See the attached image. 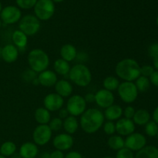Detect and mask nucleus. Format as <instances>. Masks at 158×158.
<instances>
[{
	"label": "nucleus",
	"mask_w": 158,
	"mask_h": 158,
	"mask_svg": "<svg viewBox=\"0 0 158 158\" xmlns=\"http://www.w3.org/2000/svg\"><path fill=\"white\" fill-rule=\"evenodd\" d=\"M65 155L63 151L55 150L50 153V158H64Z\"/></svg>",
	"instance_id": "37998d69"
},
{
	"label": "nucleus",
	"mask_w": 158,
	"mask_h": 158,
	"mask_svg": "<svg viewBox=\"0 0 158 158\" xmlns=\"http://www.w3.org/2000/svg\"><path fill=\"white\" fill-rule=\"evenodd\" d=\"M2 20L0 19V29L2 28Z\"/></svg>",
	"instance_id": "6e6d98bb"
},
{
	"label": "nucleus",
	"mask_w": 158,
	"mask_h": 158,
	"mask_svg": "<svg viewBox=\"0 0 158 158\" xmlns=\"http://www.w3.org/2000/svg\"><path fill=\"white\" fill-rule=\"evenodd\" d=\"M115 73L123 81L134 82L140 76V66L134 59L126 58L117 63Z\"/></svg>",
	"instance_id": "f03ea898"
},
{
	"label": "nucleus",
	"mask_w": 158,
	"mask_h": 158,
	"mask_svg": "<svg viewBox=\"0 0 158 158\" xmlns=\"http://www.w3.org/2000/svg\"><path fill=\"white\" fill-rule=\"evenodd\" d=\"M1 52H2V48H0V58H1Z\"/></svg>",
	"instance_id": "052dcab7"
},
{
	"label": "nucleus",
	"mask_w": 158,
	"mask_h": 158,
	"mask_svg": "<svg viewBox=\"0 0 158 158\" xmlns=\"http://www.w3.org/2000/svg\"><path fill=\"white\" fill-rule=\"evenodd\" d=\"M105 117L103 113L97 108H89L80 116V126L85 133L95 134L103 127Z\"/></svg>",
	"instance_id": "f257e3e1"
},
{
	"label": "nucleus",
	"mask_w": 158,
	"mask_h": 158,
	"mask_svg": "<svg viewBox=\"0 0 158 158\" xmlns=\"http://www.w3.org/2000/svg\"><path fill=\"white\" fill-rule=\"evenodd\" d=\"M19 51L13 44H7L2 48L1 58L7 63H15L19 58Z\"/></svg>",
	"instance_id": "f3484780"
},
{
	"label": "nucleus",
	"mask_w": 158,
	"mask_h": 158,
	"mask_svg": "<svg viewBox=\"0 0 158 158\" xmlns=\"http://www.w3.org/2000/svg\"><path fill=\"white\" fill-rule=\"evenodd\" d=\"M19 154L22 158H35L39 154V148L33 142H26L21 145Z\"/></svg>",
	"instance_id": "a211bd4d"
},
{
	"label": "nucleus",
	"mask_w": 158,
	"mask_h": 158,
	"mask_svg": "<svg viewBox=\"0 0 158 158\" xmlns=\"http://www.w3.org/2000/svg\"><path fill=\"white\" fill-rule=\"evenodd\" d=\"M145 146H147L146 137L140 133L134 132L125 139V148L133 152H137Z\"/></svg>",
	"instance_id": "9b49d317"
},
{
	"label": "nucleus",
	"mask_w": 158,
	"mask_h": 158,
	"mask_svg": "<svg viewBox=\"0 0 158 158\" xmlns=\"http://www.w3.org/2000/svg\"><path fill=\"white\" fill-rule=\"evenodd\" d=\"M64 158H83L82 154L78 151H69L65 155Z\"/></svg>",
	"instance_id": "79ce46f5"
},
{
	"label": "nucleus",
	"mask_w": 158,
	"mask_h": 158,
	"mask_svg": "<svg viewBox=\"0 0 158 158\" xmlns=\"http://www.w3.org/2000/svg\"><path fill=\"white\" fill-rule=\"evenodd\" d=\"M135 85L137 86V89L138 92L144 93L149 89L151 86V82L148 77L140 76L137 80H135Z\"/></svg>",
	"instance_id": "7c9ffc66"
},
{
	"label": "nucleus",
	"mask_w": 158,
	"mask_h": 158,
	"mask_svg": "<svg viewBox=\"0 0 158 158\" xmlns=\"http://www.w3.org/2000/svg\"><path fill=\"white\" fill-rule=\"evenodd\" d=\"M32 83L33 85H36V86H39V85H40V83H39V80H38V79H37V78H35V80H34L32 82Z\"/></svg>",
	"instance_id": "603ef678"
},
{
	"label": "nucleus",
	"mask_w": 158,
	"mask_h": 158,
	"mask_svg": "<svg viewBox=\"0 0 158 158\" xmlns=\"http://www.w3.org/2000/svg\"><path fill=\"white\" fill-rule=\"evenodd\" d=\"M40 158H50V153L43 152V154L40 155Z\"/></svg>",
	"instance_id": "8fccbe9b"
},
{
	"label": "nucleus",
	"mask_w": 158,
	"mask_h": 158,
	"mask_svg": "<svg viewBox=\"0 0 158 158\" xmlns=\"http://www.w3.org/2000/svg\"><path fill=\"white\" fill-rule=\"evenodd\" d=\"M84 97L85 101L86 102V103H94L95 102V94H92V93H89V94H86V96Z\"/></svg>",
	"instance_id": "a18cd8bd"
},
{
	"label": "nucleus",
	"mask_w": 158,
	"mask_h": 158,
	"mask_svg": "<svg viewBox=\"0 0 158 158\" xmlns=\"http://www.w3.org/2000/svg\"><path fill=\"white\" fill-rule=\"evenodd\" d=\"M123 109L117 104H113L109 107L106 108L104 110L105 119H106L109 121H115V120H120L123 116Z\"/></svg>",
	"instance_id": "aec40b11"
},
{
	"label": "nucleus",
	"mask_w": 158,
	"mask_h": 158,
	"mask_svg": "<svg viewBox=\"0 0 158 158\" xmlns=\"http://www.w3.org/2000/svg\"><path fill=\"white\" fill-rule=\"evenodd\" d=\"M33 9L37 19L40 21H47L55 13V3L52 0H38Z\"/></svg>",
	"instance_id": "39448f33"
},
{
	"label": "nucleus",
	"mask_w": 158,
	"mask_h": 158,
	"mask_svg": "<svg viewBox=\"0 0 158 158\" xmlns=\"http://www.w3.org/2000/svg\"><path fill=\"white\" fill-rule=\"evenodd\" d=\"M74 144V139L72 135L66 133L57 134L52 140V145L56 150L60 151H69Z\"/></svg>",
	"instance_id": "f8f14e48"
},
{
	"label": "nucleus",
	"mask_w": 158,
	"mask_h": 158,
	"mask_svg": "<svg viewBox=\"0 0 158 158\" xmlns=\"http://www.w3.org/2000/svg\"><path fill=\"white\" fill-rule=\"evenodd\" d=\"M41 28L40 20L33 15H26L19 22V29L27 36H32L40 31Z\"/></svg>",
	"instance_id": "423d86ee"
},
{
	"label": "nucleus",
	"mask_w": 158,
	"mask_h": 158,
	"mask_svg": "<svg viewBox=\"0 0 158 158\" xmlns=\"http://www.w3.org/2000/svg\"><path fill=\"white\" fill-rule=\"evenodd\" d=\"M77 59L80 60V62H86V60H87V54L84 53V52H78L76 60Z\"/></svg>",
	"instance_id": "49530a36"
},
{
	"label": "nucleus",
	"mask_w": 158,
	"mask_h": 158,
	"mask_svg": "<svg viewBox=\"0 0 158 158\" xmlns=\"http://www.w3.org/2000/svg\"><path fill=\"white\" fill-rule=\"evenodd\" d=\"M154 71L155 69L153 67V66H151V65H144L143 66H140V76L149 78Z\"/></svg>",
	"instance_id": "4c0bfd02"
},
{
	"label": "nucleus",
	"mask_w": 158,
	"mask_h": 158,
	"mask_svg": "<svg viewBox=\"0 0 158 158\" xmlns=\"http://www.w3.org/2000/svg\"><path fill=\"white\" fill-rule=\"evenodd\" d=\"M38 0H15L17 7L22 9H30L34 8Z\"/></svg>",
	"instance_id": "473e14b6"
},
{
	"label": "nucleus",
	"mask_w": 158,
	"mask_h": 158,
	"mask_svg": "<svg viewBox=\"0 0 158 158\" xmlns=\"http://www.w3.org/2000/svg\"><path fill=\"white\" fill-rule=\"evenodd\" d=\"M115 97L113 92L105 89H99L95 94V103L100 108L106 109L114 104Z\"/></svg>",
	"instance_id": "4468645a"
},
{
	"label": "nucleus",
	"mask_w": 158,
	"mask_h": 158,
	"mask_svg": "<svg viewBox=\"0 0 158 158\" xmlns=\"http://www.w3.org/2000/svg\"><path fill=\"white\" fill-rule=\"evenodd\" d=\"M40 85L44 87H52L55 86L56 82L58 81L57 74L54 71L50 69H46L43 72L40 73L37 76Z\"/></svg>",
	"instance_id": "dca6fc26"
},
{
	"label": "nucleus",
	"mask_w": 158,
	"mask_h": 158,
	"mask_svg": "<svg viewBox=\"0 0 158 158\" xmlns=\"http://www.w3.org/2000/svg\"><path fill=\"white\" fill-rule=\"evenodd\" d=\"M66 109L70 116L75 117L81 116L86 110V102L84 97L78 94L70 96L66 103Z\"/></svg>",
	"instance_id": "6e6552de"
},
{
	"label": "nucleus",
	"mask_w": 158,
	"mask_h": 158,
	"mask_svg": "<svg viewBox=\"0 0 158 158\" xmlns=\"http://www.w3.org/2000/svg\"><path fill=\"white\" fill-rule=\"evenodd\" d=\"M0 158H8V157H4V156H2L0 154Z\"/></svg>",
	"instance_id": "bf43d9fd"
},
{
	"label": "nucleus",
	"mask_w": 158,
	"mask_h": 158,
	"mask_svg": "<svg viewBox=\"0 0 158 158\" xmlns=\"http://www.w3.org/2000/svg\"><path fill=\"white\" fill-rule=\"evenodd\" d=\"M63 120L60 117H54L53 119H51L48 125L52 132H57L63 128Z\"/></svg>",
	"instance_id": "72a5a7b5"
},
{
	"label": "nucleus",
	"mask_w": 158,
	"mask_h": 158,
	"mask_svg": "<svg viewBox=\"0 0 158 158\" xmlns=\"http://www.w3.org/2000/svg\"><path fill=\"white\" fill-rule=\"evenodd\" d=\"M120 83V81H119V80L117 77H113V76H110V77H106V78L103 80V89L110 91V92L117 90Z\"/></svg>",
	"instance_id": "c756f323"
},
{
	"label": "nucleus",
	"mask_w": 158,
	"mask_h": 158,
	"mask_svg": "<svg viewBox=\"0 0 158 158\" xmlns=\"http://www.w3.org/2000/svg\"><path fill=\"white\" fill-rule=\"evenodd\" d=\"M29 68L36 73L47 69L49 66V57L44 50L41 49H33L29 52L27 56Z\"/></svg>",
	"instance_id": "7ed1b4c3"
},
{
	"label": "nucleus",
	"mask_w": 158,
	"mask_h": 158,
	"mask_svg": "<svg viewBox=\"0 0 158 158\" xmlns=\"http://www.w3.org/2000/svg\"><path fill=\"white\" fill-rule=\"evenodd\" d=\"M157 139H158V132H157Z\"/></svg>",
	"instance_id": "680f3d73"
},
{
	"label": "nucleus",
	"mask_w": 158,
	"mask_h": 158,
	"mask_svg": "<svg viewBox=\"0 0 158 158\" xmlns=\"http://www.w3.org/2000/svg\"><path fill=\"white\" fill-rule=\"evenodd\" d=\"M115 158H134V154L131 150L127 148H123L117 151Z\"/></svg>",
	"instance_id": "e433bc0d"
},
{
	"label": "nucleus",
	"mask_w": 158,
	"mask_h": 158,
	"mask_svg": "<svg viewBox=\"0 0 158 158\" xmlns=\"http://www.w3.org/2000/svg\"><path fill=\"white\" fill-rule=\"evenodd\" d=\"M69 112L67 111V110L66 108H61V109L59 110V117L62 120H64L66 117H69Z\"/></svg>",
	"instance_id": "c03bdc74"
},
{
	"label": "nucleus",
	"mask_w": 158,
	"mask_h": 158,
	"mask_svg": "<svg viewBox=\"0 0 158 158\" xmlns=\"http://www.w3.org/2000/svg\"><path fill=\"white\" fill-rule=\"evenodd\" d=\"M17 147L15 143L12 141L4 142L0 146V154L6 157H11L16 152Z\"/></svg>",
	"instance_id": "c85d7f7f"
},
{
	"label": "nucleus",
	"mask_w": 158,
	"mask_h": 158,
	"mask_svg": "<svg viewBox=\"0 0 158 158\" xmlns=\"http://www.w3.org/2000/svg\"><path fill=\"white\" fill-rule=\"evenodd\" d=\"M103 131H104V133L106 135L112 136L114 135V134L116 133V125L114 121H109V120H107L106 123H103Z\"/></svg>",
	"instance_id": "f704fd0d"
},
{
	"label": "nucleus",
	"mask_w": 158,
	"mask_h": 158,
	"mask_svg": "<svg viewBox=\"0 0 158 158\" xmlns=\"http://www.w3.org/2000/svg\"><path fill=\"white\" fill-rule=\"evenodd\" d=\"M23 80L27 83H32L35 78H37V73L31 69H26L23 73Z\"/></svg>",
	"instance_id": "c9c22d12"
},
{
	"label": "nucleus",
	"mask_w": 158,
	"mask_h": 158,
	"mask_svg": "<svg viewBox=\"0 0 158 158\" xmlns=\"http://www.w3.org/2000/svg\"><path fill=\"white\" fill-rule=\"evenodd\" d=\"M68 76L69 80L80 87H86L92 81L90 69L83 63H78L71 67Z\"/></svg>",
	"instance_id": "20e7f679"
},
{
	"label": "nucleus",
	"mask_w": 158,
	"mask_h": 158,
	"mask_svg": "<svg viewBox=\"0 0 158 158\" xmlns=\"http://www.w3.org/2000/svg\"><path fill=\"white\" fill-rule=\"evenodd\" d=\"M77 53L78 52L77 50V48L73 46L72 44H65L60 49L61 59L68 63H70V62L75 60L77 58Z\"/></svg>",
	"instance_id": "4be33fe9"
},
{
	"label": "nucleus",
	"mask_w": 158,
	"mask_h": 158,
	"mask_svg": "<svg viewBox=\"0 0 158 158\" xmlns=\"http://www.w3.org/2000/svg\"><path fill=\"white\" fill-rule=\"evenodd\" d=\"M54 87H55L56 94L60 95L63 98L70 97L73 94V90L71 83L66 80H58Z\"/></svg>",
	"instance_id": "6ab92c4d"
},
{
	"label": "nucleus",
	"mask_w": 158,
	"mask_h": 158,
	"mask_svg": "<svg viewBox=\"0 0 158 158\" xmlns=\"http://www.w3.org/2000/svg\"><path fill=\"white\" fill-rule=\"evenodd\" d=\"M54 72L56 74H59L60 76H66L69 74L70 71V65L69 63L65 61L63 59L60 58L57 59L53 64Z\"/></svg>",
	"instance_id": "bb28decb"
},
{
	"label": "nucleus",
	"mask_w": 158,
	"mask_h": 158,
	"mask_svg": "<svg viewBox=\"0 0 158 158\" xmlns=\"http://www.w3.org/2000/svg\"><path fill=\"white\" fill-rule=\"evenodd\" d=\"M107 145L113 151H120L125 148V140L120 135H112L107 140Z\"/></svg>",
	"instance_id": "cd10ccee"
},
{
	"label": "nucleus",
	"mask_w": 158,
	"mask_h": 158,
	"mask_svg": "<svg viewBox=\"0 0 158 158\" xmlns=\"http://www.w3.org/2000/svg\"><path fill=\"white\" fill-rule=\"evenodd\" d=\"M152 118H153V120L158 124V106L155 108V109H154V112H153Z\"/></svg>",
	"instance_id": "de8ad7c7"
},
{
	"label": "nucleus",
	"mask_w": 158,
	"mask_h": 158,
	"mask_svg": "<svg viewBox=\"0 0 158 158\" xmlns=\"http://www.w3.org/2000/svg\"><path fill=\"white\" fill-rule=\"evenodd\" d=\"M22 18V12L15 6H7L2 8L0 13V19L6 25H13L19 23Z\"/></svg>",
	"instance_id": "9d476101"
},
{
	"label": "nucleus",
	"mask_w": 158,
	"mask_h": 158,
	"mask_svg": "<svg viewBox=\"0 0 158 158\" xmlns=\"http://www.w3.org/2000/svg\"><path fill=\"white\" fill-rule=\"evenodd\" d=\"M2 3L1 2H0V13H1L2 12Z\"/></svg>",
	"instance_id": "5fc2aeb1"
},
{
	"label": "nucleus",
	"mask_w": 158,
	"mask_h": 158,
	"mask_svg": "<svg viewBox=\"0 0 158 158\" xmlns=\"http://www.w3.org/2000/svg\"><path fill=\"white\" fill-rule=\"evenodd\" d=\"M156 23H157V26H158V15H157V19H156Z\"/></svg>",
	"instance_id": "4d7b16f0"
},
{
	"label": "nucleus",
	"mask_w": 158,
	"mask_h": 158,
	"mask_svg": "<svg viewBox=\"0 0 158 158\" xmlns=\"http://www.w3.org/2000/svg\"><path fill=\"white\" fill-rule=\"evenodd\" d=\"M103 158H115V157H109V156H106V157H104Z\"/></svg>",
	"instance_id": "13d9d810"
},
{
	"label": "nucleus",
	"mask_w": 158,
	"mask_h": 158,
	"mask_svg": "<svg viewBox=\"0 0 158 158\" xmlns=\"http://www.w3.org/2000/svg\"><path fill=\"white\" fill-rule=\"evenodd\" d=\"M117 93L120 100L126 103H132L138 97V90L134 82L123 81L120 83Z\"/></svg>",
	"instance_id": "0eeeda50"
},
{
	"label": "nucleus",
	"mask_w": 158,
	"mask_h": 158,
	"mask_svg": "<svg viewBox=\"0 0 158 158\" xmlns=\"http://www.w3.org/2000/svg\"><path fill=\"white\" fill-rule=\"evenodd\" d=\"M44 107L49 112L59 111L64 105V98L60 97L56 93L47 94L43 100Z\"/></svg>",
	"instance_id": "ddd939ff"
},
{
	"label": "nucleus",
	"mask_w": 158,
	"mask_h": 158,
	"mask_svg": "<svg viewBox=\"0 0 158 158\" xmlns=\"http://www.w3.org/2000/svg\"><path fill=\"white\" fill-rule=\"evenodd\" d=\"M12 41L13 45L19 51L25 49L28 44V36L19 29L15 30L12 35Z\"/></svg>",
	"instance_id": "412c9836"
},
{
	"label": "nucleus",
	"mask_w": 158,
	"mask_h": 158,
	"mask_svg": "<svg viewBox=\"0 0 158 158\" xmlns=\"http://www.w3.org/2000/svg\"><path fill=\"white\" fill-rule=\"evenodd\" d=\"M116 132L121 137H127L135 131V124L134 121L125 117H121L115 123Z\"/></svg>",
	"instance_id": "2eb2a0df"
},
{
	"label": "nucleus",
	"mask_w": 158,
	"mask_h": 158,
	"mask_svg": "<svg viewBox=\"0 0 158 158\" xmlns=\"http://www.w3.org/2000/svg\"><path fill=\"white\" fill-rule=\"evenodd\" d=\"M134 158H158V148L153 145L145 146L137 151Z\"/></svg>",
	"instance_id": "a878e982"
},
{
	"label": "nucleus",
	"mask_w": 158,
	"mask_h": 158,
	"mask_svg": "<svg viewBox=\"0 0 158 158\" xmlns=\"http://www.w3.org/2000/svg\"><path fill=\"white\" fill-rule=\"evenodd\" d=\"M52 131L48 124H39L32 132V140L37 146H45L50 141Z\"/></svg>",
	"instance_id": "1a4fd4ad"
},
{
	"label": "nucleus",
	"mask_w": 158,
	"mask_h": 158,
	"mask_svg": "<svg viewBox=\"0 0 158 158\" xmlns=\"http://www.w3.org/2000/svg\"><path fill=\"white\" fill-rule=\"evenodd\" d=\"M151 114L145 109H139L136 110L132 120L134 124L138 126H145L151 120Z\"/></svg>",
	"instance_id": "b1692460"
},
{
	"label": "nucleus",
	"mask_w": 158,
	"mask_h": 158,
	"mask_svg": "<svg viewBox=\"0 0 158 158\" xmlns=\"http://www.w3.org/2000/svg\"><path fill=\"white\" fill-rule=\"evenodd\" d=\"M10 157L11 158H22L21 156L19 155V153H16V152H15L13 155L11 156Z\"/></svg>",
	"instance_id": "3c124183"
},
{
	"label": "nucleus",
	"mask_w": 158,
	"mask_h": 158,
	"mask_svg": "<svg viewBox=\"0 0 158 158\" xmlns=\"http://www.w3.org/2000/svg\"><path fill=\"white\" fill-rule=\"evenodd\" d=\"M135 112H136V110L134 106H127L124 110H123V115L124 116L125 118L132 120L133 117H134V114H135Z\"/></svg>",
	"instance_id": "58836bf2"
},
{
	"label": "nucleus",
	"mask_w": 158,
	"mask_h": 158,
	"mask_svg": "<svg viewBox=\"0 0 158 158\" xmlns=\"http://www.w3.org/2000/svg\"><path fill=\"white\" fill-rule=\"evenodd\" d=\"M52 2H53L54 3H60V2H63L64 1V0H52Z\"/></svg>",
	"instance_id": "864d4df0"
},
{
	"label": "nucleus",
	"mask_w": 158,
	"mask_h": 158,
	"mask_svg": "<svg viewBox=\"0 0 158 158\" xmlns=\"http://www.w3.org/2000/svg\"><path fill=\"white\" fill-rule=\"evenodd\" d=\"M149 80L151 84H153L154 86L158 87V71H154V72L151 74V77H149Z\"/></svg>",
	"instance_id": "a19ab883"
},
{
	"label": "nucleus",
	"mask_w": 158,
	"mask_h": 158,
	"mask_svg": "<svg viewBox=\"0 0 158 158\" xmlns=\"http://www.w3.org/2000/svg\"><path fill=\"white\" fill-rule=\"evenodd\" d=\"M158 132V124L154 120H150L145 125V133L148 136L151 137H156Z\"/></svg>",
	"instance_id": "2f4dec72"
},
{
	"label": "nucleus",
	"mask_w": 158,
	"mask_h": 158,
	"mask_svg": "<svg viewBox=\"0 0 158 158\" xmlns=\"http://www.w3.org/2000/svg\"><path fill=\"white\" fill-rule=\"evenodd\" d=\"M35 158H36V157H35Z\"/></svg>",
	"instance_id": "e2e57ef3"
},
{
	"label": "nucleus",
	"mask_w": 158,
	"mask_h": 158,
	"mask_svg": "<svg viewBox=\"0 0 158 158\" xmlns=\"http://www.w3.org/2000/svg\"><path fill=\"white\" fill-rule=\"evenodd\" d=\"M34 118L39 124H48L51 120V114L45 107H39L34 113Z\"/></svg>",
	"instance_id": "393cba45"
},
{
	"label": "nucleus",
	"mask_w": 158,
	"mask_h": 158,
	"mask_svg": "<svg viewBox=\"0 0 158 158\" xmlns=\"http://www.w3.org/2000/svg\"><path fill=\"white\" fill-rule=\"evenodd\" d=\"M153 67L156 71H158V57L153 59Z\"/></svg>",
	"instance_id": "09e8293b"
},
{
	"label": "nucleus",
	"mask_w": 158,
	"mask_h": 158,
	"mask_svg": "<svg viewBox=\"0 0 158 158\" xmlns=\"http://www.w3.org/2000/svg\"><path fill=\"white\" fill-rule=\"evenodd\" d=\"M148 54L153 59L158 57V43H154L148 47Z\"/></svg>",
	"instance_id": "ea45409f"
},
{
	"label": "nucleus",
	"mask_w": 158,
	"mask_h": 158,
	"mask_svg": "<svg viewBox=\"0 0 158 158\" xmlns=\"http://www.w3.org/2000/svg\"><path fill=\"white\" fill-rule=\"evenodd\" d=\"M79 126H80V123L77 117L69 115V117L63 120V128L66 134L73 135L78 131Z\"/></svg>",
	"instance_id": "5701e85b"
}]
</instances>
